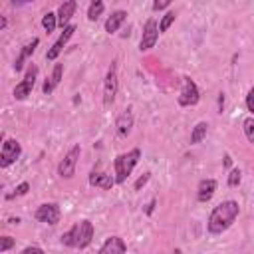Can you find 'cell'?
Masks as SVG:
<instances>
[{"label": "cell", "instance_id": "cb8c5ba5", "mask_svg": "<svg viewBox=\"0 0 254 254\" xmlns=\"http://www.w3.org/2000/svg\"><path fill=\"white\" fill-rule=\"evenodd\" d=\"M242 129H244L246 139L254 145V117H246V119L242 121Z\"/></svg>", "mask_w": 254, "mask_h": 254}, {"label": "cell", "instance_id": "d4e9b609", "mask_svg": "<svg viewBox=\"0 0 254 254\" xmlns=\"http://www.w3.org/2000/svg\"><path fill=\"white\" fill-rule=\"evenodd\" d=\"M240 185V169H230L228 173V187H238Z\"/></svg>", "mask_w": 254, "mask_h": 254}, {"label": "cell", "instance_id": "7402d4cb", "mask_svg": "<svg viewBox=\"0 0 254 254\" xmlns=\"http://www.w3.org/2000/svg\"><path fill=\"white\" fill-rule=\"evenodd\" d=\"M103 8H105V4L101 2V0H95V2H91L89 4V8H87V18L93 22V20H97L101 14H103Z\"/></svg>", "mask_w": 254, "mask_h": 254}, {"label": "cell", "instance_id": "2e32d148", "mask_svg": "<svg viewBox=\"0 0 254 254\" xmlns=\"http://www.w3.org/2000/svg\"><path fill=\"white\" fill-rule=\"evenodd\" d=\"M131 127H133V113H131L129 109H125V111L117 117V121H115L117 135H119V137H127V135L131 133Z\"/></svg>", "mask_w": 254, "mask_h": 254}, {"label": "cell", "instance_id": "8992f818", "mask_svg": "<svg viewBox=\"0 0 254 254\" xmlns=\"http://www.w3.org/2000/svg\"><path fill=\"white\" fill-rule=\"evenodd\" d=\"M200 99V91L196 87V83L190 77H183V87H181V95H179V105L183 107H190L196 105Z\"/></svg>", "mask_w": 254, "mask_h": 254}, {"label": "cell", "instance_id": "44dd1931", "mask_svg": "<svg viewBox=\"0 0 254 254\" xmlns=\"http://www.w3.org/2000/svg\"><path fill=\"white\" fill-rule=\"evenodd\" d=\"M42 26H44V30H46L48 34H52V32L56 30V26H58V14L46 12L44 18H42Z\"/></svg>", "mask_w": 254, "mask_h": 254}, {"label": "cell", "instance_id": "8fae6325", "mask_svg": "<svg viewBox=\"0 0 254 254\" xmlns=\"http://www.w3.org/2000/svg\"><path fill=\"white\" fill-rule=\"evenodd\" d=\"M73 32H75V26H73V24H69L67 28H64V32L60 34V38H58V40L54 42V46H52V48H50V50L46 52V60L54 62V60H56V58H58V56L62 54L64 46H65V44L69 42V38L73 36Z\"/></svg>", "mask_w": 254, "mask_h": 254}, {"label": "cell", "instance_id": "f546056e", "mask_svg": "<svg viewBox=\"0 0 254 254\" xmlns=\"http://www.w3.org/2000/svg\"><path fill=\"white\" fill-rule=\"evenodd\" d=\"M20 254H46L42 248H38V246H28V248H24Z\"/></svg>", "mask_w": 254, "mask_h": 254}, {"label": "cell", "instance_id": "4fadbf2b", "mask_svg": "<svg viewBox=\"0 0 254 254\" xmlns=\"http://www.w3.org/2000/svg\"><path fill=\"white\" fill-rule=\"evenodd\" d=\"M89 185L91 187H99L103 190H111L113 185H115V179L107 173H101V171H91L89 175Z\"/></svg>", "mask_w": 254, "mask_h": 254}, {"label": "cell", "instance_id": "4316f807", "mask_svg": "<svg viewBox=\"0 0 254 254\" xmlns=\"http://www.w3.org/2000/svg\"><path fill=\"white\" fill-rule=\"evenodd\" d=\"M12 246H14V238H10V236L0 238V252H8Z\"/></svg>", "mask_w": 254, "mask_h": 254}, {"label": "cell", "instance_id": "836d02e7", "mask_svg": "<svg viewBox=\"0 0 254 254\" xmlns=\"http://www.w3.org/2000/svg\"><path fill=\"white\" fill-rule=\"evenodd\" d=\"M6 24H8V22H6V18H2V22H0V30H4V28H6Z\"/></svg>", "mask_w": 254, "mask_h": 254}, {"label": "cell", "instance_id": "5bb4252c", "mask_svg": "<svg viewBox=\"0 0 254 254\" xmlns=\"http://www.w3.org/2000/svg\"><path fill=\"white\" fill-rule=\"evenodd\" d=\"M75 8H77L75 0H67V2H64V4L58 8V26L67 28V26H69V18L73 16Z\"/></svg>", "mask_w": 254, "mask_h": 254}, {"label": "cell", "instance_id": "d590c367", "mask_svg": "<svg viewBox=\"0 0 254 254\" xmlns=\"http://www.w3.org/2000/svg\"><path fill=\"white\" fill-rule=\"evenodd\" d=\"M173 254H183V252H181L179 248H175V250H173Z\"/></svg>", "mask_w": 254, "mask_h": 254}, {"label": "cell", "instance_id": "9c48e42d", "mask_svg": "<svg viewBox=\"0 0 254 254\" xmlns=\"http://www.w3.org/2000/svg\"><path fill=\"white\" fill-rule=\"evenodd\" d=\"M20 153H22L20 143H18L16 139H6V141L2 143V151H0V167H2V169L10 167V165L20 157Z\"/></svg>", "mask_w": 254, "mask_h": 254}, {"label": "cell", "instance_id": "7a4b0ae2", "mask_svg": "<svg viewBox=\"0 0 254 254\" xmlns=\"http://www.w3.org/2000/svg\"><path fill=\"white\" fill-rule=\"evenodd\" d=\"M91 240H93V224L89 220H79L65 234H62V244L71 248H87Z\"/></svg>", "mask_w": 254, "mask_h": 254}, {"label": "cell", "instance_id": "603a6c76", "mask_svg": "<svg viewBox=\"0 0 254 254\" xmlns=\"http://www.w3.org/2000/svg\"><path fill=\"white\" fill-rule=\"evenodd\" d=\"M175 18H177V14L173 12V10H169L163 18H161V22H159V34H163V32H167L169 28H171V24L175 22Z\"/></svg>", "mask_w": 254, "mask_h": 254}, {"label": "cell", "instance_id": "ffe728a7", "mask_svg": "<svg viewBox=\"0 0 254 254\" xmlns=\"http://www.w3.org/2000/svg\"><path fill=\"white\" fill-rule=\"evenodd\" d=\"M206 131H208V125H206L204 121H198V123L192 127V133H190V143H192V145L200 143V141L206 137Z\"/></svg>", "mask_w": 254, "mask_h": 254}, {"label": "cell", "instance_id": "52a82bcc", "mask_svg": "<svg viewBox=\"0 0 254 254\" xmlns=\"http://www.w3.org/2000/svg\"><path fill=\"white\" fill-rule=\"evenodd\" d=\"M157 38H159V24L155 18H149L143 26V34H141V42H139V50L141 52H147L151 50L155 44H157Z\"/></svg>", "mask_w": 254, "mask_h": 254}, {"label": "cell", "instance_id": "1f68e13d", "mask_svg": "<svg viewBox=\"0 0 254 254\" xmlns=\"http://www.w3.org/2000/svg\"><path fill=\"white\" fill-rule=\"evenodd\" d=\"M222 107H224V93H220V97H218V109H220V113H222Z\"/></svg>", "mask_w": 254, "mask_h": 254}, {"label": "cell", "instance_id": "e575fe53", "mask_svg": "<svg viewBox=\"0 0 254 254\" xmlns=\"http://www.w3.org/2000/svg\"><path fill=\"white\" fill-rule=\"evenodd\" d=\"M224 165H226V167H230V157H228V155L224 157Z\"/></svg>", "mask_w": 254, "mask_h": 254}, {"label": "cell", "instance_id": "e0dca14e", "mask_svg": "<svg viewBox=\"0 0 254 254\" xmlns=\"http://www.w3.org/2000/svg\"><path fill=\"white\" fill-rule=\"evenodd\" d=\"M40 44V38H32V42H28L24 48H22V52H20V56L16 58V62H14V69L16 71H20L22 67H24V62H26V58H30L34 52H36V46Z\"/></svg>", "mask_w": 254, "mask_h": 254}, {"label": "cell", "instance_id": "4dcf8cb0", "mask_svg": "<svg viewBox=\"0 0 254 254\" xmlns=\"http://www.w3.org/2000/svg\"><path fill=\"white\" fill-rule=\"evenodd\" d=\"M169 4H171V0H157V2H153V10H165Z\"/></svg>", "mask_w": 254, "mask_h": 254}, {"label": "cell", "instance_id": "d6a6232c", "mask_svg": "<svg viewBox=\"0 0 254 254\" xmlns=\"http://www.w3.org/2000/svg\"><path fill=\"white\" fill-rule=\"evenodd\" d=\"M153 206H155V200H151V202H149V206H147V214H151V212H153Z\"/></svg>", "mask_w": 254, "mask_h": 254}, {"label": "cell", "instance_id": "30bf717a", "mask_svg": "<svg viewBox=\"0 0 254 254\" xmlns=\"http://www.w3.org/2000/svg\"><path fill=\"white\" fill-rule=\"evenodd\" d=\"M34 216H36L38 222H44V224H58L62 212H60V206H58L56 202H44V204L38 206V210H36Z\"/></svg>", "mask_w": 254, "mask_h": 254}, {"label": "cell", "instance_id": "3957f363", "mask_svg": "<svg viewBox=\"0 0 254 254\" xmlns=\"http://www.w3.org/2000/svg\"><path fill=\"white\" fill-rule=\"evenodd\" d=\"M141 159V151L139 149H131L129 153H121L115 157L113 161V169H115V183L123 185L127 181V177L131 175V171L135 169V165Z\"/></svg>", "mask_w": 254, "mask_h": 254}, {"label": "cell", "instance_id": "277c9868", "mask_svg": "<svg viewBox=\"0 0 254 254\" xmlns=\"http://www.w3.org/2000/svg\"><path fill=\"white\" fill-rule=\"evenodd\" d=\"M117 87H119V77H117V62H111L107 73H105V81H103V105L109 107L115 101L117 95Z\"/></svg>", "mask_w": 254, "mask_h": 254}, {"label": "cell", "instance_id": "d6986e66", "mask_svg": "<svg viewBox=\"0 0 254 254\" xmlns=\"http://www.w3.org/2000/svg\"><path fill=\"white\" fill-rule=\"evenodd\" d=\"M125 18H127V12L115 10V12L105 20V32H107V34H115V32L121 28V24L125 22Z\"/></svg>", "mask_w": 254, "mask_h": 254}, {"label": "cell", "instance_id": "7c38bea8", "mask_svg": "<svg viewBox=\"0 0 254 254\" xmlns=\"http://www.w3.org/2000/svg\"><path fill=\"white\" fill-rule=\"evenodd\" d=\"M125 252H127V244L123 242V238H119V236H109V238L101 244V248H99L97 254H125Z\"/></svg>", "mask_w": 254, "mask_h": 254}, {"label": "cell", "instance_id": "ba28073f", "mask_svg": "<svg viewBox=\"0 0 254 254\" xmlns=\"http://www.w3.org/2000/svg\"><path fill=\"white\" fill-rule=\"evenodd\" d=\"M36 75H38V67L32 64V65L28 67V71H26L24 79L14 87V97H16V99H26V97L32 93L34 83H36Z\"/></svg>", "mask_w": 254, "mask_h": 254}, {"label": "cell", "instance_id": "ac0fdd59", "mask_svg": "<svg viewBox=\"0 0 254 254\" xmlns=\"http://www.w3.org/2000/svg\"><path fill=\"white\" fill-rule=\"evenodd\" d=\"M62 73H64V65H62V64H56L52 75L44 81V93H46V95H50V93L60 85V81H62Z\"/></svg>", "mask_w": 254, "mask_h": 254}, {"label": "cell", "instance_id": "5b68a950", "mask_svg": "<svg viewBox=\"0 0 254 254\" xmlns=\"http://www.w3.org/2000/svg\"><path fill=\"white\" fill-rule=\"evenodd\" d=\"M79 155H81V147H79V145H73V147L65 153V157H64V159L60 161V165H58V175H60L62 179H71V177H73Z\"/></svg>", "mask_w": 254, "mask_h": 254}, {"label": "cell", "instance_id": "9a60e30c", "mask_svg": "<svg viewBox=\"0 0 254 254\" xmlns=\"http://www.w3.org/2000/svg\"><path fill=\"white\" fill-rule=\"evenodd\" d=\"M214 190H216V181L214 179H202L198 183V189H196V198L200 202H208L212 198Z\"/></svg>", "mask_w": 254, "mask_h": 254}, {"label": "cell", "instance_id": "6da1fadb", "mask_svg": "<svg viewBox=\"0 0 254 254\" xmlns=\"http://www.w3.org/2000/svg\"><path fill=\"white\" fill-rule=\"evenodd\" d=\"M238 212H240V206L236 200H224V202L216 204L208 216V222H206L208 232L210 234H222L224 230H228L232 226Z\"/></svg>", "mask_w": 254, "mask_h": 254}, {"label": "cell", "instance_id": "f1b7e54d", "mask_svg": "<svg viewBox=\"0 0 254 254\" xmlns=\"http://www.w3.org/2000/svg\"><path fill=\"white\" fill-rule=\"evenodd\" d=\"M149 179H151V173H145L143 177H139V179H137V183H135V190H141V189L147 185V181H149Z\"/></svg>", "mask_w": 254, "mask_h": 254}, {"label": "cell", "instance_id": "83f0119b", "mask_svg": "<svg viewBox=\"0 0 254 254\" xmlns=\"http://www.w3.org/2000/svg\"><path fill=\"white\" fill-rule=\"evenodd\" d=\"M246 107H248V111L252 113V117H254V85L248 89V93H246Z\"/></svg>", "mask_w": 254, "mask_h": 254}, {"label": "cell", "instance_id": "484cf974", "mask_svg": "<svg viewBox=\"0 0 254 254\" xmlns=\"http://www.w3.org/2000/svg\"><path fill=\"white\" fill-rule=\"evenodd\" d=\"M30 190V185L28 183H20L16 189H14V192H10L8 194V198H16V196H22V194H26Z\"/></svg>", "mask_w": 254, "mask_h": 254}]
</instances>
